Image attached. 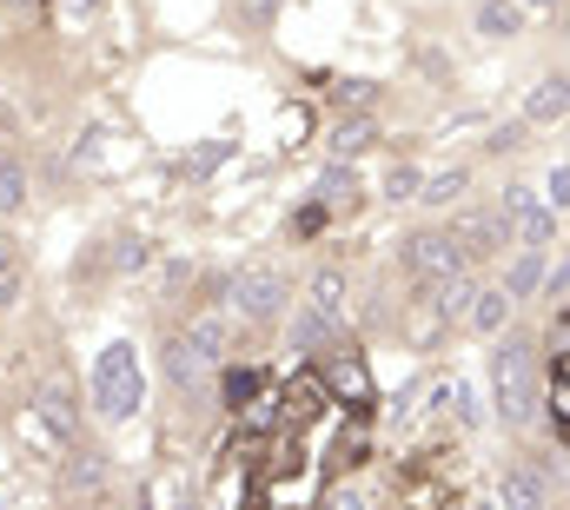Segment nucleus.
I'll return each mask as SVG.
<instances>
[{
  "label": "nucleus",
  "mask_w": 570,
  "mask_h": 510,
  "mask_svg": "<svg viewBox=\"0 0 570 510\" xmlns=\"http://www.w3.org/2000/svg\"><path fill=\"white\" fill-rule=\"evenodd\" d=\"M478 27H484L491 40H511V33L524 27V7H518V0H484V7H478Z\"/></svg>",
  "instance_id": "nucleus-11"
},
{
  "label": "nucleus",
  "mask_w": 570,
  "mask_h": 510,
  "mask_svg": "<svg viewBox=\"0 0 570 510\" xmlns=\"http://www.w3.org/2000/svg\"><path fill=\"white\" fill-rule=\"evenodd\" d=\"M352 193H358V179H352V166H332V173L318 179V199H325V206H352Z\"/></svg>",
  "instance_id": "nucleus-16"
},
{
  "label": "nucleus",
  "mask_w": 570,
  "mask_h": 510,
  "mask_svg": "<svg viewBox=\"0 0 570 510\" xmlns=\"http://www.w3.org/2000/svg\"><path fill=\"white\" fill-rule=\"evenodd\" d=\"M0 166H7V146H0Z\"/></svg>",
  "instance_id": "nucleus-28"
},
{
  "label": "nucleus",
  "mask_w": 570,
  "mask_h": 510,
  "mask_svg": "<svg viewBox=\"0 0 570 510\" xmlns=\"http://www.w3.org/2000/svg\"><path fill=\"white\" fill-rule=\"evenodd\" d=\"M87 7H94V0H60V13H87Z\"/></svg>",
  "instance_id": "nucleus-27"
},
{
  "label": "nucleus",
  "mask_w": 570,
  "mask_h": 510,
  "mask_svg": "<svg viewBox=\"0 0 570 510\" xmlns=\"http://www.w3.org/2000/svg\"><path fill=\"white\" fill-rule=\"evenodd\" d=\"M33 411H40V418H47L53 431H67V424H73V404H67L60 391H40V404H33Z\"/></svg>",
  "instance_id": "nucleus-20"
},
{
  "label": "nucleus",
  "mask_w": 570,
  "mask_h": 510,
  "mask_svg": "<svg viewBox=\"0 0 570 510\" xmlns=\"http://www.w3.org/2000/svg\"><path fill=\"white\" fill-rule=\"evenodd\" d=\"M365 146H372V120H338V127H332V153H338V159H352V153H365Z\"/></svg>",
  "instance_id": "nucleus-15"
},
{
  "label": "nucleus",
  "mask_w": 570,
  "mask_h": 510,
  "mask_svg": "<svg viewBox=\"0 0 570 510\" xmlns=\"http://www.w3.org/2000/svg\"><path fill=\"white\" fill-rule=\"evenodd\" d=\"M325 379H332V391H352V398H365V365H358V359H345V352L332 359V372H325Z\"/></svg>",
  "instance_id": "nucleus-18"
},
{
  "label": "nucleus",
  "mask_w": 570,
  "mask_h": 510,
  "mask_svg": "<svg viewBox=\"0 0 570 510\" xmlns=\"http://www.w3.org/2000/svg\"><path fill=\"white\" fill-rule=\"evenodd\" d=\"M233 305H239L246 318H273L285 305V272L279 265H246V272L233 278Z\"/></svg>",
  "instance_id": "nucleus-3"
},
{
  "label": "nucleus",
  "mask_w": 570,
  "mask_h": 510,
  "mask_svg": "<svg viewBox=\"0 0 570 510\" xmlns=\"http://www.w3.org/2000/svg\"><path fill=\"white\" fill-rule=\"evenodd\" d=\"M564 107H570V80H564V73L538 80V87H531V100H524V114H531V120H564Z\"/></svg>",
  "instance_id": "nucleus-8"
},
{
  "label": "nucleus",
  "mask_w": 570,
  "mask_h": 510,
  "mask_svg": "<svg viewBox=\"0 0 570 510\" xmlns=\"http://www.w3.org/2000/svg\"><path fill=\"white\" fill-rule=\"evenodd\" d=\"M498 226H504V233H518L524 246H544L558 219H551V213H538V206H531V193H504V213H498Z\"/></svg>",
  "instance_id": "nucleus-5"
},
{
  "label": "nucleus",
  "mask_w": 570,
  "mask_h": 510,
  "mask_svg": "<svg viewBox=\"0 0 570 510\" xmlns=\"http://www.w3.org/2000/svg\"><path fill=\"white\" fill-rule=\"evenodd\" d=\"M305 312H318L325 325H338V318H345V278H338V272H318V278H312V305H305Z\"/></svg>",
  "instance_id": "nucleus-9"
},
{
  "label": "nucleus",
  "mask_w": 570,
  "mask_h": 510,
  "mask_svg": "<svg viewBox=\"0 0 570 510\" xmlns=\"http://www.w3.org/2000/svg\"><path fill=\"white\" fill-rule=\"evenodd\" d=\"M332 510H365V504H358L352 491H338V498H332Z\"/></svg>",
  "instance_id": "nucleus-26"
},
{
  "label": "nucleus",
  "mask_w": 570,
  "mask_h": 510,
  "mask_svg": "<svg viewBox=\"0 0 570 510\" xmlns=\"http://www.w3.org/2000/svg\"><path fill=\"white\" fill-rule=\"evenodd\" d=\"M253 391H259V379H253V372H233V379H226V398H233V404H246Z\"/></svg>",
  "instance_id": "nucleus-25"
},
{
  "label": "nucleus",
  "mask_w": 570,
  "mask_h": 510,
  "mask_svg": "<svg viewBox=\"0 0 570 510\" xmlns=\"http://www.w3.org/2000/svg\"><path fill=\"white\" fill-rule=\"evenodd\" d=\"M491 379H498V418H504V424H524V418H531V404H538L531 352H524V345H504V352H498V365H491Z\"/></svg>",
  "instance_id": "nucleus-2"
},
{
  "label": "nucleus",
  "mask_w": 570,
  "mask_h": 510,
  "mask_svg": "<svg viewBox=\"0 0 570 510\" xmlns=\"http://www.w3.org/2000/svg\"><path fill=\"white\" fill-rule=\"evenodd\" d=\"M20 193H27V179L13 166H0V206H20Z\"/></svg>",
  "instance_id": "nucleus-24"
},
{
  "label": "nucleus",
  "mask_w": 570,
  "mask_h": 510,
  "mask_svg": "<svg viewBox=\"0 0 570 510\" xmlns=\"http://www.w3.org/2000/svg\"><path fill=\"white\" fill-rule=\"evenodd\" d=\"M464 186H471V179H464V173L451 166V173H438V179H425V193H419V199H425V206H451V199H458Z\"/></svg>",
  "instance_id": "nucleus-17"
},
{
  "label": "nucleus",
  "mask_w": 570,
  "mask_h": 510,
  "mask_svg": "<svg viewBox=\"0 0 570 510\" xmlns=\"http://www.w3.org/2000/svg\"><path fill=\"white\" fill-rule=\"evenodd\" d=\"M504 510H551V491L531 464H511L504 471Z\"/></svg>",
  "instance_id": "nucleus-6"
},
{
  "label": "nucleus",
  "mask_w": 570,
  "mask_h": 510,
  "mask_svg": "<svg viewBox=\"0 0 570 510\" xmlns=\"http://www.w3.org/2000/svg\"><path fill=\"white\" fill-rule=\"evenodd\" d=\"M385 193H392V199H419V173H412V166H392Z\"/></svg>",
  "instance_id": "nucleus-22"
},
{
  "label": "nucleus",
  "mask_w": 570,
  "mask_h": 510,
  "mask_svg": "<svg viewBox=\"0 0 570 510\" xmlns=\"http://www.w3.org/2000/svg\"><path fill=\"white\" fill-rule=\"evenodd\" d=\"M538 278H544V258H538V253H524L518 265H511V272H504V285H498V292H504V298H524V292H531Z\"/></svg>",
  "instance_id": "nucleus-13"
},
{
  "label": "nucleus",
  "mask_w": 570,
  "mask_h": 510,
  "mask_svg": "<svg viewBox=\"0 0 570 510\" xmlns=\"http://www.w3.org/2000/svg\"><path fill=\"white\" fill-rule=\"evenodd\" d=\"M166 372H173L179 384H199L206 372H213V359H206L193 339H173V352H166Z\"/></svg>",
  "instance_id": "nucleus-10"
},
{
  "label": "nucleus",
  "mask_w": 570,
  "mask_h": 510,
  "mask_svg": "<svg viewBox=\"0 0 570 510\" xmlns=\"http://www.w3.org/2000/svg\"><path fill=\"white\" fill-rule=\"evenodd\" d=\"M544 199H551V213H564V206H570V166H558V173H551Z\"/></svg>",
  "instance_id": "nucleus-23"
},
{
  "label": "nucleus",
  "mask_w": 570,
  "mask_h": 510,
  "mask_svg": "<svg viewBox=\"0 0 570 510\" xmlns=\"http://www.w3.org/2000/svg\"><path fill=\"white\" fill-rule=\"evenodd\" d=\"M471 298H478V305H471V325H478V332H498L504 312H511V298H504V292H471Z\"/></svg>",
  "instance_id": "nucleus-14"
},
{
  "label": "nucleus",
  "mask_w": 570,
  "mask_h": 510,
  "mask_svg": "<svg viewBox=\"0 0 570 510\" xmlns=\"http://www.w3.org/2000/svg\"><path fill=\"white\" fill-rule=\"evenodd\" d=\"M20 438H33V444H40V451H53V458L67 451V431H53V424H47V418H40L33 404L20 411Z\"/></svg>",
  "instance_id": "nucleus-12"
},
{
  "label": "nucleus",
  "mask_w": 570,
  "mask_h": 510,
  "mask_svg": "<svg viewBox=\"0 0 570 510\" xmlns=\"http://www.w3.org/2000/svg\"><path fill=\"white\" fill-rule=\"evenodd\" d=\"M226 153H233V139H213V146H199L193 159H179V173H186V179H206V173H213Z\"/></svg>",
  "instance_id": "nucleus-19"
},
{
  "label": "nucleus",
  "mask_w": 570,
  "mask_h": 510,
  "mask_svg": "<svg viewBox=\"0 0 570 510\" xmlns=\"http://www.w3.org/2000/svg\"><path fill=\"white\" fill-rule=\"evenodd\" d=\"M140 404H146V379H140L134 345H107L100 365H94V411H100L107 424H120V418H134Z\"/></svg>",
  "instance_id": "nucleus-1"
},
{
  "label": "nucleus",
  "mask_w": 570,
  "mask_h": 510,
  "mask_svg": "<svg viewBox=\"0 0 570 510\" xmlns=\"http://www.w3.org/2000/svg\"><path fill=\"white\" fill-rule=\"evenodd\" d=\"M0 272H7V253H0Z\"/></svg>",
  "instance_id": "nucleus-29"
},
{
  "label": "nucleus",
  "mask_w": 570,
  "mask_h": 510,
  "mask_svg": "<svg viewBox=\"0 0 570 510\" xmlns=\"http://www.w3.org/2000/svg\"><path fill=\"white\" fill-rule=\"evenodd\" d=\"M325 332H332V325H325L318 312H298V318H292V345H318Z\"/></svg>",
  "instance_id": "nucleus-21"
},
{
  "label": "nucleus",
  "mask_w": 570,
  "mask_h": 510,
  "mask_svg": "<svg viewBox=\"0 0 570 510\" xmlns=\"http://www.w3.org/2000/svg\"><path fill=\"white\" fill-rule=\"evenodd\" d=\"M405 265H412V272H419L425 285H438V278H458V272H464L471 258L451 246V233H419V239L405 246Z\"/></svg>",
  "instance_id": "nucleus-4"
},
{
  "label": "nucleus",
  "mask_w": 570,
  "mask_h": 510,
  "mask_svg": "<svg viewBox=\"0 0 570 510\" xmlns=\"http://www.w3.org/2000/svg\"><path fill=\"white\" fill-rule=\"evenodd\" d=\"M451 246H458L464 258H484V253H498V246H504V226H498L491 213H484V219H458Z\"/></svg>",
  "instance_id": "nucleus-7"
}]
</instances>
